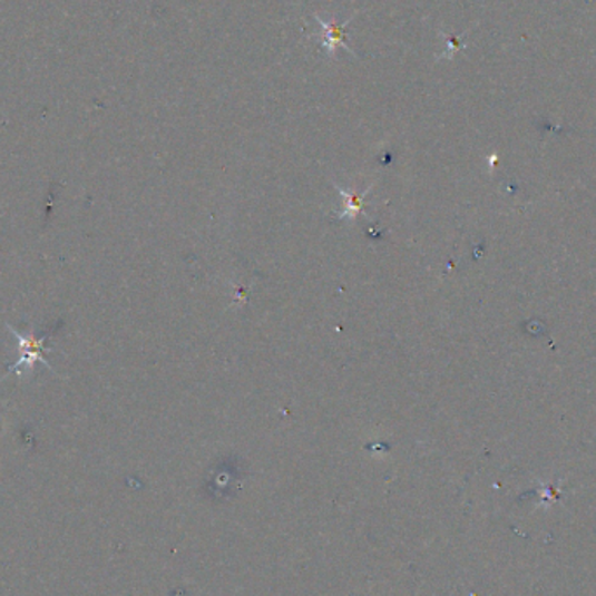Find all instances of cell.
Returning <instances> with one entry per match:
<instances>
[{
  "mask_svg": "<svg viewBox=\"0 0 596 596\" xmlns=\"http://www.w3.org/2000/svg\"><path fill=\"white\" fill-rule=\"evenodd\" d=\"M317 23L321 27L320 42L323 46L324 51L329 52V57L335 60L336 49H345L351 55H356L348 46V27L352 21V17L348 18L344 23H339L336 18H330V20H323L320 14H314Z\"/></svg>",
  "mask_w": 596,
  "mask_h": 596,
  "instance_id": "7a4b0ae2",
  "label": "cell"
},
{
  "mask_svg": "<svg viewBox=\"0 0 596 596\" xmlns=\"http://www.w3.org/2000/svg\"><path fill=\"white\" fill-rule=\"evenodd\" d=\"M9 332L17 336L18 345H20V360H18L17 363L11 364V369H9L12 373H17V375L27 373V375H29L37 361H40V363L46 364L49 370H52L51 364L45 360V345L46 342H48V335L37 336L33 335V333L21 335V333L18 332V330L12 329V326H9Z\"/></svg>",
  "mask_w": 596,
  "mask_h": 596,
  "instance_id": "6da1fadb",
  "label": "cell"
}]
</instances>
